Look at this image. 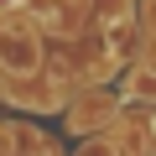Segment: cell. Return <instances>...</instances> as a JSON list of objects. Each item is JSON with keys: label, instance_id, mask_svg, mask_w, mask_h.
Returning a JSON list of instances; mask_svg holds the SVG:
<instances>
[{"label": "cell", "instance_id": "obj_1", "mask_svg": "<svg viewBox=\"0 0 156 156\" xmlns=\"http://www.w3.org/2000/svg\"><path fill=\"white\" fill-rule=\"evenodd\" d=\"M125 94H130V99H146V94H156V73H151V68H140V73L130 78V89H125Z\"/></svg>", "mask_w": 156, "mask_h": 156}, {"label": "cell", "instance_id": "obj_2", "mask_svg": "<svg viewBox=\"0 0 156 156\" xmlns=\"http://www.w3.org/2000/svg\"><path fill=\"white\" fill-rule=\"evenodd\" d=\"M78 156H115V146H109V140H89Z\"/></svg>", "mask_w": 156, "mask_h": 156}]
</instances>
